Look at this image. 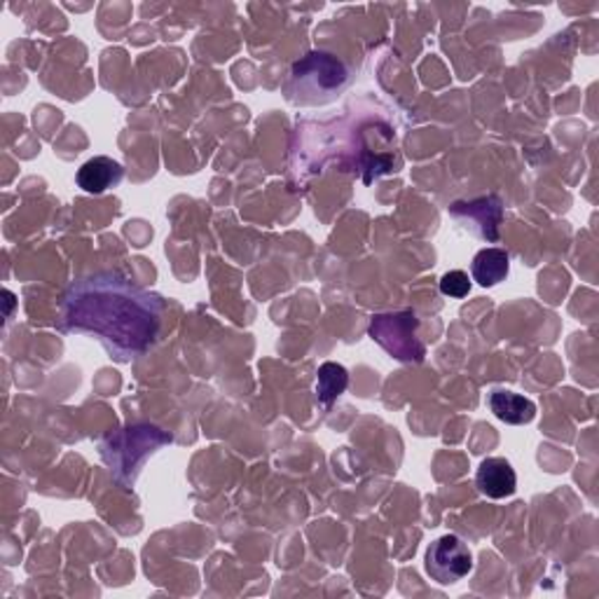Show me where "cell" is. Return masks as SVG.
Instances as JSON below:
<instances>
[{
	"mask_svg": "<svg viewBox=\"0 0 599 599\" xmlns=\"http://www.w3.org/2000/svg\"><path fill=\"white\" fill-rule=\"evenodd\" d=\"M473 571V553L456 534H445L427 550V574L435 584L452 586Z\"/></svg>",
	"mask_w": 599,
	"mask_h": 599,
	"instance_id": "5",
	"label": "cell"
},
{
	"mask_svg": "<svg viewBox=\"0 0 599 599\" xmlns=\"http://www.w3.org/2000/svg\"><path fill=\"white\" fill-rule=\"evenodd\" d=\"M347 387H349V372L345 366L328 361L318 368L316 398L322 406L328 408L333 401H337V398L347 391Z\"/></svg>",
	"mask_w": 599,
	"mask_h": 599,
	"instance_id": "11",
	"label": "cell"
},
{
	"mask_svg": "<svg viewBox=\"0 0 599 599\" xmlns=\"http://www.w3.org/2000/svg\"><path fill=\"white\" fill-rule=\"evenodd\" d=\"M456 221L469 223V230L485 242H496L498 225L504 221V202L496 195L473 199V202H456L450 207Z\"/></svg>",
	"mask_w": 599,
	"mask_h": 599,
	"instance_id": "6",
	"label": "cell"
},
{
	"mask_svg": "<svg viewBox=\"0 0 599 599\" xmlns=\"http://www.w3.org/2000/svg\"><path fill=\"white\" fill-rule=\"evenodd\" d=\"M417 328H419L417 314L403 309L372 316L368 333L379 347L396 358V361L417 366L422 364L427 356V347L422 339L417 337Z\"/></svg>",
	"mask_w": 599,
	"mask_h": 599,
	"instance_id": "4",
	"label": "cell"
},
{
	"mask_svg": "<svg viewBox=\"0 0 599 599\" xmlns=\"http://www.w3.org/2000/svg\"><path fill=\"white\" fill-rule=\"evenodd\" d=\"M162 309L159 295L117 272H98L66 288L62 324L69 333L98 339L119 364H129L155 343Z\"/></svg>",
	"mask_w": 599,
	"mask_h": 599,
	"instance_id": "1",
	"label": "cell"
},
{
	"mask_svg": "<svg viewBox=\"0 0 599 599\" xmlns=\"http://www.w3.org/2000/svg\"><path fill=\"white\" fill-rule=\"evenodd\" d=\"M174 443V435L153 424H134L108 435L102 443V456L113 477L125 487L136 483L148 459L165 445Z\"/></svg>",
	"mask_w": 599,
	"mask_h": 599,
	"instance_id": "3",
	"label": "cell"
},
{
	"mask_svg": "<svg viewBox=\"0 0 599 599\" xmlns=\"http://www.w3.org/2000/svg\"><path fill=\"white\" fill-rule=\"evenodd\" d=\"M490 410L496 419L511 424V427H523L534 422L536 406L532 398L513 393V391H492L490 396Z\"/></svg>",
	"mask_w": 599,
	"mask_h": 599,
	"instance_id": "9",
	"label": "cell"
},
{
	"mask_svg": "<svg viewBox=\"0 0 599 599\" xmlns=\"http://www.w3.org/2000/svg\"><path fill=\"white\" fill-rule=\"evenodd\" d=\"M125 178V169L113 157L98 155L87 159V162L77 169V188L87 195H104L111 188H117Z\"/></svg>",
	"mask_w": 599,
	"mask_h": 599,
	"instance_id": "8",
	"label": "cell"
},
{
	"mask_svg": "<svg viewBox=\"0 0 599 599\" xmlns=\"http://www.w3.org/2000/svg\"><path fill=\"white\" fill-rule=\"evenodd\" d=\"M354 71L330 52H309L286 75L284 94L297 106H326L354 83Z\"/></svg>",
	"mask_w": 599,
	"mask_h": 599,
	"instance_id": "2",
	"label": "cell"
},
{
	"mask_svg": "<svg viewBox=\"0 0 599 599\" xmlns=\"http://www.w3.org/2000/svg\"><path fill=\"white\" fill-rule=\"evenodd\" d=\"M511 272V258L504 249H483L481 253H475L473 263H471V274L473 282H477L481 286L490 288L506 282V276Z\"/></svg>",
	"mask_w": 599,
	"mask_h": 599,
	"instance_id": "10",
	"label": "cell"
},
{
	"mask_svg": "<svg viewBox=\"0 0 599 599\" xmlns=\"http://www.w3.org/2000/svg\"><path fill=\"white\" fill-rule=\"evenodd\" d=\"M441 293L445 297H454V300H462L471 293V279L466 272L462 270H452L448 274H443L441 279Z\"/></svg>",
	"mask_w": 599,
	"mask_h": 599,
	"instance_id": "12",
	"label": "cell"
},
{
	"mask_svg": "<svg viewBox=\"0 0 599 599\" xmlns=\"http://www.w3.org/2000/svg\"><path fill=\"white\" fill-rule=\"evenodd\" d=\"M475 485L487 498H508L517 490V475L504 456H487L475 473Z\"/></svg>",
	"mask_w": 599,
	"mask_h": 599,
	"instance_id": "7",
	"label": "cell"
}]
</instances>
